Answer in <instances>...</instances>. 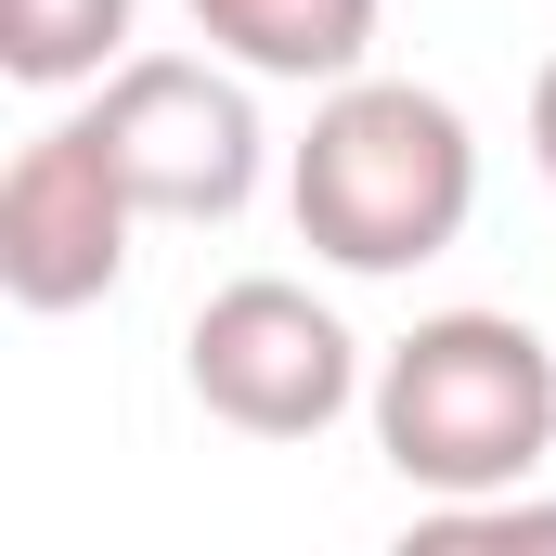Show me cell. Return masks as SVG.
Segmentation results:
<instances>
[{
	"label": "cell",
	"instance_id": "3957f363",
	"mask_svg": "<svg viewBox=\"0 0 556 556\" xmlns=\"http://www.w3.org/2000/svg\"><path fill=\"white\" fill-rule=\"evenodd\" d=\"M181 389L233 440H324L376 376H363V337L285 273H233L194 324H181Z\"/></svg>",
	"mask_w": 556,
	"mask_h": 556
},
{
	"label": "cell",
	"instance_id": "277c9868",
	"mask_svg": "<svg viewBox=\"0 0 556 556\" xmlns=\"http://www.w3.org/2000/svg\"><path fill=\"white\" fill-rule=\"evenodd\" d=\"M91 130L117 142L142 220H247L260 168H273V130L247 104V65L220 52H130L91 104Z\"/></svg>",
	"mask_w": 556,
	"mask_h": 556
},
{
	"label": "cell",
	"instance_id": "9c48e42d",
	"mask_svg": "<svg viewBox=\"0 0 556 556\" xmlns=\"http://www.w3.org/2000/svg\"><path fill=\"white\" fill-rule=\"evenodd\" d=\"M531 155H544V181H556V65L531 78Z\"/></svg>",
	"mask_w": 556,
	"mask_h": 556
},
{
	"label": "cell",
	"instance_id": "5b68a950",
	"mask_svg": "<svg viewBox=\"0 0 556 556\" xmlns=\"http://www.w3.org/2000/svg\"><path fill=\"white\" fill-rule=\"evenodd\" d=\"M130 233H142V194H130L117 142L91 117H52L0 168V298L13 311H91V298H117Z\"/></svg>",
	"mask_w": 556,
	"mask_h": 556
},
{
	"label": "cell",
	"instance_id": "7a4b0ae2",
	"mask_svg": "<svg viewBox=\"0 0 556 556\" xmlns=\"http://www.w3.org/2000/svg\"><path fill=\"white\" fill-rule=\"evenodd\" d=\"M363 427H376V453L415 505L518 492L556 453V350L518 311H427L415 337H389Z\"/></svg>",
	"mask_w": 556,
	"mask_h": 556
},
{
	"label": "cell",
	"instance_id": "52a82bcc",
	"mask_svg": "<svg viewBox=\"0 0 556 556\" xmlns=\"http://www.w3.org/2000/svg\"><path fill=\"white\" fill-rule=\"evenodd\" d=\"M130 65V0H0V78L13 91H78Z\"/></svg>",
	"mask_w": 556,
	"mask_h": 556
},
{
	"label": "cell",
	"instance_id": "ba28073f",
	"mask_svg": "<svg viewBox=\"0 0 556 556\" xmlns=\"http://www.w3.org/2000/svg\"><path fill=\"white\" fill-rule=\"evenodd\" d=\"M415 544H556V505H531V479H518V492H479V505H427Z\"/></svg>",
	"mask_w": 556,
	"mask_h": 556
},
{
	"label": "cell",
	"instance_id": "6da1fadb",
	"mask_svg": "<svg viewBox=\"0 0 556 556\" xmlns=\"http://www.w3.org/2000/svg\"><path fill=\"white\" fill-rule=\"evenodd\" d=\"M285 207H298L311 260H337L363 285L427 273L479 220V130L427 78H337L311 104V142L285 155Z\"/></svg>",
	"mask_w": 556,
	"mask_h": 556
},
{
	"label": "cell",
	"instance_id": "8992f818",
	"mask_svg": "<svg viewBox=\"0 0 556 556\" xmlns=\"http://www.w3.org/2000/svg\"><path fill=\"white\" fill-rule=\"evenodd\" d=\"M181 13L207 26V52H233L247 78H298V91H337L376 52V0H181Z\"/></svg>",
	"mask_w": 556,
	"mask_h": 556
}]
</instances>
